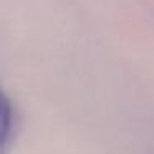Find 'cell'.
Listing matches in <instances>:
<instances>
[{
	"label": "cell",
	"mask_w": 154,
	"mask_h": 154,
	"mask_svg": "<svg viewBox=\"0 0 154 154\" xmlns=\"http://www.w3.org/2000/svg\"><path fill=\"white\" fill-rule=\"evenodd\" d=\"M17 118L15 108L8 94L0 85V154H8L15 141Z\"/></svg>",
	"instance_id": "6da1fadb"
}]
</instances>
